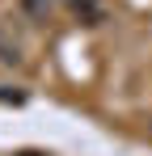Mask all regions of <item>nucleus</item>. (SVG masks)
Listing matches in <instances>:
<instances>
[{
    "instance_id": "f257e3e1",
    "label": "nucleus",
    "mask_w": 152,
    "mask_h": 156,
    "mask_svg": "<svg viewBox=\"0 0 152 156\" xmlns=\"http://www.w3.org/2000/svg\"><path fill=\"white\" fill-rule=\"evenodd\" d=\"M0 59H4V63H21V42H17V38L9 42V30L4 26H0Z\"/></svg>"
},
{
    "instance_id": "f03ea898",
    "label": "nucleus",
    "mask_w": 152,
    "mask_h": 156,
    "mask_svg": "<svg viewBox=\"0 0 152 156\" xmlns=\"http://www.w3.org/2000/svg\"><path fill=\"white\" fill-rule=\"evenodd\" d=\"M72 9L80 13V17H85V21H89V26H93V21L101 17V0H72Z\"/></svg>"
},
{
    "instance_id": "7ed1b4c3",
    "label": "nucleus",
    "mask_w": 152,
    "mask_h": 156,
    "mask_svg": "<svg viewBox=\"0 0 152 156\" xmlns=\"http://www.w3.org/2000/svg\"><path fill=\"white\" fill-rule=\"evenodd\" d=\"M25 13H30L34 21H47V13H51V0H25Z\"/></svg>"
},
{
    "instance_id": "20e7f679",
    "label": "nucleus",
    "mask_w": 152,
    "mask_h": 156,
    "mask_svg": "<svg viewBox=\"0 0 152 156\" xmlns=\"http://www.w3.org/2000/svg\"><path fill=\"white\" fill-rule=\"evenodd\" d=\"M21 156H38V152H21Z\"/></svg>"
}]
</instances>
